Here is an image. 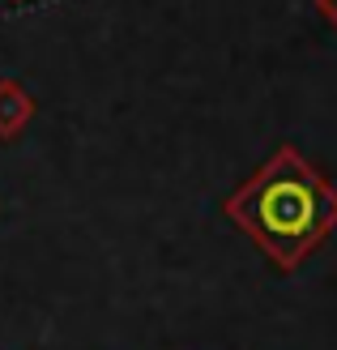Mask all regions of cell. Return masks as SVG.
I'll return each mask as SVG.
<instances>
[{"label":"cell","instance_id":"obj_1","mask_svg":"<svg viewBox=\"0 0 337 350\" xmlns=\"http://www.w3.org/2000/svg\"><path fill=\"white\" fill-rule=\"evenodd\" d=\"M222 214L273 260L295 273L337 226V188L295 146H278L252 180L222 201Z\"/></svg>","mask_w":337,"mask_h":350},{"label":"cell","instance_id":"obj_2","mask_svg":"<svg viewBox=\"0 0 337 350\" xmlns=\"http://www.w3.org/2000/svg\"><path fill=\"white\" fill-rule=\"evenodd\" d=\"M34 120V98L22 81L5 77L0 81V142H17L22 129Z\"/></svg>","mask_w":337,"mask_h":350},{"label":"cell","instance_id":"obj_3","mask_svg":"<svg viewBox=\"0 0 337 350\" xmlns=\"http://www.w3.org/2000/svg\"><path fill=\"white\" fill-rule=\"evenodd\" d=\"M312 5H316V13H321L325 22L337 30V0H312Z\"/></svg>","mask_w":337,"mask_h":350},{"label":"cell","instance_id":"obj_4","mask_svg":"<svg viewBox=\"0 0 337 350\" xmlns=\"http://www.w3.org/2000/svg\"><path fill=\"white\" fill-rule=\"evenodd\" d=\"M13 5H17V0H13Z\"/></svg>","mask_w":337,"mask_h":350}]
</instances>
